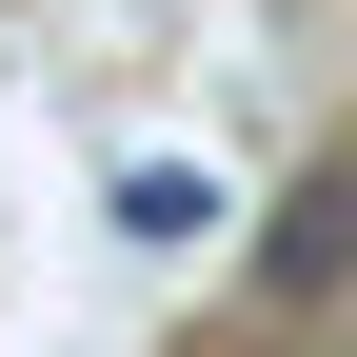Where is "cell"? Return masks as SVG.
Returning <instances> with one entry per match:
<instances>
[{
  "label": "cell",
  "mask_w": 357,
  "mask_h": 357,
  "mask_svg": "<svg viewBox=\"0 0 357 357\" xmlns=\"http://www.w3.org/2000/svg\"><path fill=\"white\" fill-rule=\"evenodd\" d=\"M337 278H357V178H298L258 218V298H337Z\"/></svg>",
  "instance_id": "1"
},
{
  "label": "cell",
  "mask_w": 357,
  "mask_h": 357,
  "mask_svg": "<svg viewBox=\"0 0 357 357\" xmlns=\"http://www.w3.org/2000/svg\"><path fill=\"white\" fill-rule=\"evenodd\" d=\"M100 218H119V258H199L218 238V159H119Z\"/></svg>",
  "instance_id": "2"
}]
</instances>
